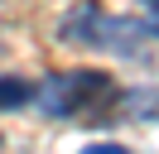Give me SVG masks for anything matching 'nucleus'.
Instances as JSON below:
<instances>
[{
    "label": "nucleus",
    "instance_id": "obj_3",
    "mask_svg": "<svg viewBox=\"0 0 159 154\" xmlns=\"http://www.w3.org/2000/svg\"><path fill=\"white\" fill-rule=\"evenodd\" d=\"M120 111L135 116V120H159V92H149V87H135V92L120 96Z\"/></svg>",
    "mask_w": 159,
    "mask_h": 154
},
{
    "label": "nucleus",
    "instance_id": "obj_2",
    "mask_svg": "<svg viewBox=\"0 0 159 154\" xmlns=\"http://www.w3.org/2000/svg\"><path fill=\"white\" fill-rule=\"evenodd\" d=\"M149 34H154L149 24L125 19V15H106L97 0H77V5L58 19V38H63V43L101 48V53H116V58H135V53H145Z\"/></svg>",
    "mask_w": 159,
    "mask_h": 154
},
{
    "label": "nucleus",
    "instance_id": "obj_1",
    "mask_svg": "<svg viewBox=\"0 0 159 154\" xmlns=\"http://www.w3.org/2000/svg\"><path fill=\"white\" fill-rule=\"evenodd\" d=\"M120 96L125 92L116 87V77L101 72V67H68V72H53L34 87L39 116H48V120H87V125L116 120Z\"/></svg>",
    "mask_w": 159,
    "mask_h": 154
},
{
    "label": "nucleus",
    "instance_id": "obj_5",
    "mask_svg": "<svg viewBox=\"0 0 159 154\" xmlns=\"http://www.w3.org/2000/svg\"><path fill=\"white\" fill-rule=\"evenodd\" d=\"M140 5H145V24L159 34V0H140Z\"/></svg>",
    "mask_w": 159,
    "mask_h": 154
},
{
    "label": "nucleus",
    "instance_id": "obj_6",
    "mask_svg": "<svg viewBox=\"0 0 159 154\" xmlns=\"http://www.w3.org/2000/svg\"><path fill=\"white\" fill-rule=\"evenodd\" d=\"M77 154H130L125 144H92V149H77Z\"/></svg>",
    "mask_w": 159,
    "mask_h": 154
},
{
    "label": "nucleus",
    "instance_id": "obj_4",
    "mask_svg": "<svg viewBox=\"0 0 159 154\" xmlns=\"http://www.w3.org/2000/svg\"><path fill=\"white\" fill-rule=\"evenodd\" d=\"M15 106H34L29 77H0V111H15Z\"/></svg>",
    "mask_w": 159,
    "mask_h": 154
}]
</instances>
